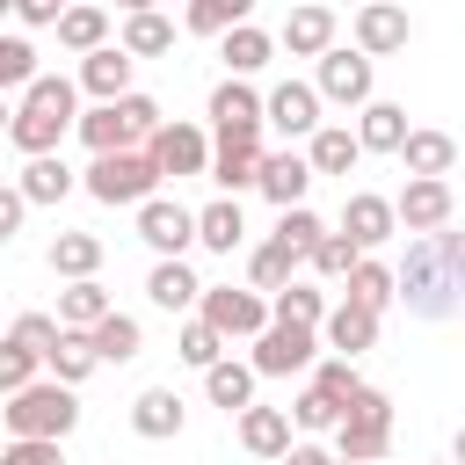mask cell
Listing matches in <instances>:
<instances>
[{
	"mask_svg": "<svg viewBox=\"0 0 465 465\" xmlns=\"http://www.w3.org/2000/svg\"><path fill=\"white\" fill-rule=\"evenodd\" d=\"M465 291V232L436 225L407 247V269H392V298H407V312L421 320H450Z\"/></svg>",
	"mask_w": 465,
	"mask_h": 465,
	"instance_id": "6da1fadb",
	"label": "cell"
},
{
	"mask_svg": "<svg viewBox=\"0 0 465 465\" xmlns=\"http://www.w3.org/2000/svg\"><path fill=\"white\" fill-rule=\"evenodd\" d=\"M73 116H80V87H73L65 73H36V80L22 87L15 116H7V138H15V153H22V160L58 153V145H65V131H73Z\"/></svg>",
	"mask_w": 465,
	"mask_h": 465,
	"instance_id": "7a4b0ae2",
	"label": "cell"
},
{
	"mask_svg": "<svg viewBox=\"0 0 465 465\" xmlns=\"http://www.w3.org/2000/svg\"><path fill=\"white\" fill-rule=\"evenodd\" d=\"M73 131H80L87 153H131V145H145V138L160 131V102L131 87V94H116V102H94L87 116H73Z\"/></svg>",
	"mask_w": 465,
	"mask_h": 465,
	"instance_id": "3957f363",
	"label": "cell"
},
{
	"mask_svg": "<svg viewBox=\"0 0 465 465\" xmlns=\"http://www.w3.org/2000/svg\"><path fill=\"white\" fill-rule=\"evenodd\" d=\"M0 421H7V436L65 443V436H73V421H80V400H73V385H58V378H29L22 392H7Z\"/></svg>",
	"mask_w": 465,
	"mask_h": 465,
	"instance_id": "277c9868",
	"label": "cell"
},
{
	"mask_svg": "<svg viewBox=\"0 0 465 465\" xmlns=\"http://www.w3.org/2000/svg\"><path fill=\"white\" fill-rule=\"evenodd\" d=\"M392 450V400L378 385H356L341 400V421H334V458L341 465H378Z\"/></svg>",
	"mask_w": 465,
	"mask_h": 465,
	"instance_id": "5b68a950",
	"label": "cell"
},
{
	"mask_svg": "<svg viewBox=\"0 0 465 465\" xmlns=\"http://www.w3.org/2000/svg\"><path fill=\"white\" fill-rule=\"evenodd\" d=\"M80 189H87L94 203H109V211H116V203H145V196L160 189V174H153V160L131 145V153H94V160H87V174H80Z\"/></svg>",
	"mask_w": 465,
	"mask_h": 465,
	"instance_id": "8992f818",
	"label": "cell"
},
{
	"mask_svg": "<svg viewBox=\"0 0 465 465\" xmlns=\"http://www.w3.org/2000/svg\"><path fill=\"white\" fill-rule=\"evenodd\" d=\"M196 305H203L196 320H203V327H211L218 341H254V334L269 327V298H262V291H232V283H203V291H196Z\"/></svg>",
	"mask_w": 465,
	"mask_h": 465,
	"instance_id": "52a82bcc",
	"label": "cell"
},
{
	"mask_svg": "<svg viewBox=\"0 0 465 465\" xmlns=\"http://www.w3.org/2000/svg\"><path fill=\"white\" fill-rule=\"evenodd\" d=\"M312 356H320V327H283V320H269V327L254 334L247 371H254V378H291V371H312Z\"/></svg>",
	"mask_w": 465,
	"mask_h": 465,
	"instance_id": "ba28073f",
	"label": "cell"
},
{
	"mask_svg": "<svg viewBox=\"0 0 465 465\" xmlns=\"http://www.w3.org/2000/svg\"><path fill=\"white\" fill-rule=\"evenodd\" d=\"M138 153L153 160V174H160V182H167V174L182 182V174H203V160H211V138H203L196 124H174V116H160V131H153Z\"/></svg>",
	"mask_w": 465,
	"mask_h": 465,
	"instance_id": "9c48e42d",
	"label": "cell"
},
{
	"mask_svg": "<svg viewBox=\"0 0 465 465\" xmlns=\"http://www.w3.org/2000/svg\"><path fill=\"white\" fill-rule=\"evenodd\" d=\"M138 240H145L160 262H182V247H196V211L174 203V196H145V203H138Z\"/></svg>",
	"mask_w": 465,
	"mask_h": 465,
	"instance_id": "30bf717a",
	"label": "cell"
},
{
	"mask_svg": "<svg viewBox=\"0 0 465 465\" xmlns=\"http://www.w3.org/2000/svg\"><path fill=\"white\" fill-rule=\"evenodd\" d=\"M312 94H320V102H341V109H363V102H371V58L327 44V51H320V80H312Z\"/></svg>",
	"mask_w": 465,
	"mask_h": 465,
	"instance_id": "8fae6325",
	"label": "cell"
},
{
	"mask_svg": "<svg viewBox=\"0 0 465 465\" xmlns=\"http://www.w3.org/2000/svg\"><path fill=\"white\" fill-rule=\"evenodd\" d=\"M458 218V196H450V182H429V174H414L400 196H392V225L400 232H436V225H450Z\"/></svg>",
	"mask_w": 465,
	"mask_h": 465,
	"instance_id": "7c38bea8",
	"label": "cell"
},
{
	"mask_svg": "<svg viewBox=\"0 0 465 465\" xmlns=\"http://www.w3.org/2000/svg\"><path fill=\"white\" fill-rule=\"evenodd\" d=\"M254 167H262V131H218L203 174H211L225 196H240V189H254Z\"/></svg>",
	"mask_w": 465,
	"mask_h": 465,
	"instance_id": "4fadbf2b",
	"label": "cell"
},
{
	"mask_svg": "<svg viewBox=\"0 0 465 465\" xmlns=\"http://www.w3.org/2000/svg\"><path fill=\"white\" fill-rule=\"evenodd\" d=\"M262 124H276L283 138H312V131H320V94H312V80H276V87L262 94Z\"/></svg>",
	"mask_w": 465,
	"mask_h": 465,
	"instance_id": "5bb4252c",
	"label": "cell"
},
{
	"mask_svg": "<svg viewBox=\"0 0 465 465\" xmlns=\"http://www.w3.org/2000/svg\"><path fill=\"white\" fill-rule=\"evenodd\" d=\"M407 36H414L407 7H392V0H363V7H356V51H363V58L407 51Z\"/></svg>",
	"mask_w": 465,
	"mask_h": 465,
	"instance_id": "9a60e30c",
	"label": "cell"
},
{
	"mask_svg": "<svg viewBox=\"0 0 465 465\" xmlns=\"http://www.w3.org/2000/svg\"><path fill=\"white\" fill-rule=\"evenodd\" d=\"M400 225H392V196H371V189H356L349 203H341V240L356 247V254H371V247H385Z\"/></svg>",
	"mask_w": 465,
	"mask_h": 465,
	"instance_id": "2e32d148",
	"label": "cell"
},
{
	"mask_svg": "<svg viewBox=\"0 0 465 465\" xmlns=\"http://www.w3.org/2000/svg\"><path fill=\"white\" fill-rule=\"evenodd\" d=\"M254 189L276 203V211H291V203H305V189H312V167H305V153H262V167H254Z\"/></svg>",
	"mask_w": 465,
	"mask_h": 465,
	"instance_id": "e0dca14e",
	"label": "cell"
},
{
	"mask_svg": "<svg viewBox=\"0 0 465 465\" xmlns=\"http://www.w3.org/2000/svg\"><path fill=\"white\" fill-rule=\"evenodd\" d=\"M320 334H327V349H334V356H349V363H356L363 349H378V312H363V305H349V298H341V305H327Z\"/></svg>",
	"mask_w": 465,
	"mask_h": 465,
	"instance_id": "ac0fdd59",
	"label": "cell"
},
{
	"mask_svg": "<svg viewBox=\"0 0 465 465\" xmlns=\"http://www.w3.org/2000/svg\"><path fill=\"white\" fill-rule=\"evenodd\" d=\"M182 392L174 385H145L138 400H131V429L145 436V443H167V436H182Z\"/></svg>",
	"mask_w": 465,
	"mask_h": 465,
	"instance_id": "d6986e66",
	"label": "cell"
},
{
	"mask_svg": "<svg viewBox=\"0 0 465 465\" xmlns=\"http://www.w3.org/2000/svg\"><path fill=\"white\" fill-rule=\"evenodd\" d=\"M73 182H80V174H73L58 153H36V160L15 174V196H22L29 211H36V203H65V196H73Z\"/></svg>",
	"mask_w": 465,
	"mask_h": 465,
	"instance_id": "ffe728a7",
	"label": "cell"
},
{
	"mask_svg": "<svg viewBox=\"0 0 465 465\" xmlns=\"http://www.w3.org/2000/svg\"><path fill=\"white\" fill-rule=\"evenodd\" d=\"M327 44H334V7L305 0V7L283 15V51H291V58H320Z\"/></svg>",
	"mask_w": 465,
	"mask_h": 465,
	"instance_id": "44dd1931",
	"label": "cell"
},
{
	"mask_svg": "<svg viewBox=\"0 0 465 465\" xmlns=\"http://www.w3.org/2000/svg\"><path fill=\"white\" fill-rule=\"evenodd\" d=\"M218 51H225V80H247V73H262V65L276 58V36L254 29V22H240V29L218 36Z\"/></svg>",
	"mask_w": 465,
	"mask_h": 465,
	"instance_id": "7402d4cb",
	"label": "cell"
},
{
	"mask_svg": "<svg viewBox=\"0 0 465 465\" xmlns=\"http://www.w3.org/2000/svg\"><path fill=\"white\" fill-rule=\"evenodd\" d=\"M73 87H87L94 102H116V94H131V58H124L116 44H102V51L80 58V80H73Z\"/></svg>",
	"mask_w": 465,
	"mask_h": 465,
	"instance_id": "603a6c76",
	"label": "cell"
},
{
	"mask_svg": "<svg viewBox=\"0 0 465 465\" xmlns=\"http://www.w3.org/2000/svg\"><path fill=\"white\" fill-rule=\"evenodd\" d=\"M400 138H407V109L371 94L363 116H356V153H400Z\"/></svg>",
	"mask_w": 465,
	"mask_h": 465,
	"instance_id": "cb8c5ba5",
	"label": "cell"
},
{
	"mask_svg": "<svg viewBox=\"0 0 465 465\" xmlns=\"http://www.w3.org/2000/svg\"><path fill=\"white\" fill-rule=\"evenodd\" d=\"M400 160H407V174L443 182V174L458 167V138H450V131H407V138H400Z\"/></svg>",
	"mask_w": 465,
	"mask_h": 465,
	"instance_id": "d4e9b609",
	"label": "cell"
},
{
	"mask_svg": "<svg viewBox=\"0 0 465 465\" xmlns=\"http://www.w3.org/2000/svg\"><path fill=\"white\" fill-rule=\"evenodd\" d=\"M87 341H94V363H131V356L145 349V327H138L131 312H116V305H109V312L87 327Z\"/></svg>",
	"mask_w": 465,
	"mask_h": 465,
	"instance_id": "484cf974",
	"label": "cell"
},
{
	"mask_svg": "<svg viewBox=\"0 0 465 465\" xmlns=\"http://www.w3.org/2000/svg\"><path fill=\"white\" fill-rule=\"evenodd\" d=\"M240 443H247V458H283L291 450V414L283 407H240Z\"/></svg>",
	"mask_w": 465,
	"mask_h": 465,
	"instance_id": "4316f807",
	"label": "cell"
},
{
	"mask_svg": "<svg viewBox=\"0 0 465 465\" xmlns=\"http://www.w3.org/2000/svg\"><path fill=\"white\" fill-rule=\"evenodd\" d=\"M116 51L138 65V58H160V51H174V22L160 15V7H145V15H124V36H116Z\"/></svg>",
	"mask_w": 465,
	"mask_h": 465,
	"instance_id": "83f0119b",
	"label": "cell"
},
{
	"mask_svg": "<svg viewBox=\"0 0 465 465\" xmlns=\"http://www.w3.org/2000/svg\"><path fill=\"white\" fill-rule=\"evenodd\" d=\"M211 124L218 131H262V94L247 80H218L211 87Z\"/></svg>",
	"mask_w": 465,
	"mask_h": 465,
	"instance_id": "f1b7e54d",
	"label": "cell"
},
{
	"mask_svg": "<svg viewBox=\"0 0 465 465\" xmlns=\"http://www.w3.org/2000/svg\"><path fill=\"white\" fill-rule=\"evenodd\" d=\"M356 160H363V153H356V131H349V124H320V131L305 138V167H312V174H349Z\"/></svg>",
	"mask_w": 465,
	"mask_h": 465,
	"instance_id": "f546056e",
	"label": "cell"
},
{
	"mask_svg": "<svg viewBox=\"0 0 465 465\" xmlns=\"http://www.w3.org/2000/svg\"><path fill=\"white\" fill-rule=\"evenodd\" d=\"M240 240H247L240 196H218V203H203V211H196V247H211V254H232Z\"/></svg>",
	"mask_w": 465,
	"mask_h": 465,
	"instance_id": "4dcf8cb0",
	"label": "cell"
},
{
	"mask_svg": "<svg viewBox=\"0 0 465 465\" xmlns=\"http://www.w3.org/2000/svg\"><path fill=\"white\" fill-rule=\"evenodd\" d=\"M51 29H58V44H65V51H80V58L109 44V15H102L94 0H73V7H65V15L51 22Z\"/></svg>",
	"mask_w": 465,
	"mask_h": 465,
	"instance_id": "1f68e13d",
	"label": "cell"
},
{
	"mask_svg": "<svg viewBox=\"0 0 465 465\" xmlns=\"http://www.w3.org/2000/svg\"><path fill=\"white\" fill-rule=\"evenodd\" d=\"M196 291H203V283H196V269H189V262H153V276H145V298H153L160 312H189V305H196Z\"/></svg>",
	"mask_w": 465,
	"mask_h": 465,
	"instance_id": "d6a6232c",
	"label": "cell"
},
{
	"mask_svg": "<svg viewBox=\"0 0 465 465\" xmlns=\"http://www.w3.org/2000/svg\"><path fill=\"white\" fill-rule=\"evenodd\" d=\"M269 320H283V327H320V320H327V291L291 276V283L269 298Z\"/></svg>",
	"mask_w": 465,
	"mask_h": 465,
	"instance_id": "836d02e7",
	"label": "cell"
},
{
	"mask_svg": "<svg viewBox=\"0 0 465 465\" xmlns=\"http://www.w3.org/2000/svg\"><path fill=\"white\" fill-rule=\"evenodd\" d=\"M203 392H211V407L240 414V407H254V371H247V363H232V356H218V363L203 371Z\"/></svg>",
	"mask_w": 465,
	"mask_h": 465,
	"instance_id": "e575fe53",
	"label": "cell"
},
{
	"mask_svg": "<svg viewBox=\"0 0 465 465\" xmlns=\"http://www.w3.org/2000/svg\"><path fill=\"white\" fill-rule=\"evenodd\" d=\"M94 269H102V240H94V232H58V240H51V276L80 283V276H94Z\"/></svg>",
	"mask_w": 465,
	"mask_h": 465,
	"instance_id": "d590c367",
	"label": "cell"
},
{
	"mask_svg": "<svg viewBox=\"0 0 465 465\" xmlns=\"http://www.w3.org/2000/svg\"><path fill=\"white\" fill-rule=\"evenodd\" d=\"M102 312H109V291H102L94 276H80V283H65V291H58V327L87 334V327H94Z\"/></svg>",
	"mask_w": 465,
	"mask_h": 465,
	"instance_id": "8d00e7d4",
	"label": "cell"
},
{
	"mask_svg": "<svg viewBox=\"0 0 465 465\" xmlns=\"http://www.w3.org/2000/svg\"><path fill=\"white\" fill-rule=\"evenodd\" d=\"M44 363H51V378H58V385H80V378H94V341H87V334H73V327H58V341L44 349Z\"/></svg>",
	"mask_w": 465,
	"mask_h": 465,
	"instance_id": "74e56055",
	"label": "cell"
},
{
	"mask_svg": "<svg viewBox=\"0 0 465 465\" xmlns=\"http://www.w3.org/2000/svg\"><path fill=\"white\" fill-rule=\"evenodd\" d=\"M341 283H349V305H363V312H385V305H392V269L371 262V254H356V269H349Z\"/></svg>",
	"mask_w": 465,
	"mask_h": 465,
	"instance_id": "f35d334b",
	"label": "cell"
},
{
	"mask_svg": "<svg viewBox=\"0 0 465 465\" xmlns=\"http://www.w3.org/2000/svg\"><path fill=\"white\" fill-rule=\"evenodd\" d=\"M254 15V0H189V36H225Z\"/></svg>",
	"mask_w": 465,
	"mask_h": 465,
	"instance_id": "ab89813d",
	"label": "cell"
},
{
	"mask_svg": "<svg viewBox=\"0 0 465 465\" xmlns=\"http://www.w3.org/2000/svg\"><path fill=\"white\" fill-rule=\"evenodd\" d=\"M320 232H327V225H320V218H312V211H305V203H291V211H283V218H276V232H269V240H276V247H283V254H298V262H305V254H312V247H320Z\"/></svg>",
	"mask_w": 465,
	"mask_h": 465,
	"instance_id": "60d3db41",
	"label": "cell"
},
{
	"mask_svg": "<svg viewBox=\"0 0 465 465\" xmlns=\"http://www.w3.org/2000/svg\"><path fill=\"white\" fill-rule=\"evenodd\" d=\"M247 276H254V291H283V283L298 276V254H283L276 240H262V247L247 254Z\"/></svg>",
	"mask_w": 465,
	"mask_h": 465,
	"instance_id": "b9f144b4",
	"label": "cell"
},
{
	"mask_svg": "<svg viewBox=\"0 0 465 465\" xmlns=\"http://www.w3.org/2000/svg\"><path fill=\"white\" fill-rule=\"evenodd\" d=\"M36 80V44L29 36H0V94H22Z\"/></svg>",
	"mask_w": 465,
	"mask_h": 465,
	"instance_id": "7bdbcfd3",
	"label": "cell"
},
{
	"mask_svg": "<svg viewBox=\"0 0 465 465\" xmlns=\"http://www.w3.org/2000/svg\"><path fill=\"white\" fill-rule=\"evenodd\" d=\"M174 356H182L189 371H211V363L225 356V341H218V334H211L203 320H182V334H174Z\"/></svg>",
	"mask_w": 465,
	"mask_h": 465,
	"instance_id": "ee69618b",
	"label": "cell"
},
{
	"mask_svg": "<svg viewBox=\"0 0 465 465\" xmlns=\"http://www.w3.org/2000/svg\"><path fill=\"white\" fill-rule=\"evenodd\" d=\"M305 262H312V276H327V283H341V276L356 269V247H349L341 232H320V247H312Z\"/></svg>",
	"mask_w": 465,
	"mask_h": 465,
	"instance_id": "f6af8a7d",
	"label": "cell"
},
{
	"mask_svg": "<svg viewBox=\"0 0 465 465\" xmlns=\"http://www.w3.org/2000/svg\"><path fill=\"white\" fill-rule=\"evenodd\" d=\"M291 421H298V429H312V436H320V429H334V421H341V407H334V400H327V392H320V385H305V392H298V400H291Z\"/></svg>",
	"mask_w": 465,
	"mask_h": 465,
	"instance_id": "bcb514c9",
	"label": "cell"
},
{
	"mask_svg": "<svg viewBox=\"0 0 465 465\" xmlns=\"http://www.w3.org/2000/svg\"><path fill=\"white\" fill-rule=\"evenodd\" d=\"M7 341H15V349H29V356H36V363H44V349H51V341H58V320H51V312H22V320H15V334H7Z\"/></svg>",
	"mask_w": 465,
	"mask_h": 465,
	"instance_id": "7dc6e473",
	"label": "cell"
},
{
	"mask_svg": "<svg viewBox=\"0 0 465 465\" xmlns=\"http://www.w3.org/2000/svg\"><path fill=\"white\" fill-rule=\"evenodd\" d=\"M312 385H320V392H327V400L341 407V400H349V392H356L363 378H356V363H349V356H327V363L312 371Z\"/></svg>",
	"mask_w": 465,
	"mask_h": 465,
	"instance_id": "c3c4849f",
	"label": "cell"
},
{
	"mask_svg": "<svg viewBox=\"0 0 465 465\" xmlns=\"http://www.w3.org/2000/svg\"><path fill=\"white\" fill-rule=\"evenodd\" d=\"M36 371H44V363H36L29 349H15V341H0V392H22V385H29Z\"/></svg>",
	"mask_w": 465,
	"mask_h": 465,
	"instance_id": "681fc988",
	"label": "cell"
},
{
	"mask_svg": "<svg viewBox=\"0 0 465 465\" xmlns=\"http://www.w3.org/2000/svg\"><path fill=\"white\" fill-rule=\"evenodd\" d=\"M0 465H65V458H58V443H44V436H15V443L0 450Z\"/></svg>",
	"mask_w": 465,
	"mask_h": 465,
	"instance_id": "f907efd6",
	"label": "cell"
},
{
	"mask_svg": "<svg viewBox=\"0 0 465 465\" xmlns=\"http://www.w3.org/2000/svg\"><path fill=\"white\" fill-rule=\"evenodd\" d=\"M22 218H29V203L15 196V182H0V247H7L15 232H22Z\"/></svg>",
	"mask_w": 465,
	"mask_h": 465,
	"instance_id": "816d5d0a",
	"label": "cell"
},
{
	"mask_svg": "<svg viewBox=\"0 0 465 465\" xmlns=\"http://www.w3.org/2000/svg\"><path fill=\"white\" fill-rule=\"evenodd\" d=\"M65 15V0H15V22H29V29H51Z\"/></svg>",
	"mask_w": 465,
	"mask_h": 465,
	"instance_id": "f5cc1de1",
	"label": "cell"
},
{
	"mask_svg": "<svg viewBox=\"0 0 465 465\" xmlns=\"http://www.w3.org/2000/svg\"><path fill=\"white\" fill-rule=\"evenodd\" d=\"M276 465H334V450H320V443H291Z\"/></svg>",
	"mask_w": 465,
	"mask_h": 465,
	"instance_id": "db71d44e",
	"label": "cell"
},
{
	"mask_svg": "<svg viewBox=\"0 0 465 465\" xmlns=\"http://www.w3.org/2000/svg\"><path fill=\"white\" fill-rule=\"evenodd\" d=\"M116 7H124V15H145V7H160V0H116Z\"/></svg>",
	"mask_w": 465,
	"mask_h": 465,
	"instance_id": "11a10c76",
	"label": "cell"
},
{
	"mask_svg": "<svg viewBox=\"0 0 465 465\" xmlns=\"http://www.w3.org/2000/svg\"><path fill=\"white\" fill-rule=\"evenodd\" d=\"M7 116H15V109H7V94H0V138H7Z\"/></svg>",
	"mask_w": 465,
	"mask_h": 465,
	"instance_id": "9f6ffc18",
	"label": "cell"
},
{
	"mask_svg": "<svg viewBox=\"0 0 465 465\" xmlns=\"http://www.w3.org/2000/svg\"><path fill=\"white\" fill-rule=\"evenodd\" d=\"M0 15H15V0H0Z\"/></svg>",
	"mask_w": 465,
	"mask_h": 465,
	"instance_id": "6f0895ef",
	"label": "cell"
},
{
	"mask_svg": "<svg viewBox=\"0 0 465 465\" xmlns=\"http://www.w3.org/2000/svg\"><path fill=\"white\" fill-rule=\"evenodd\" d=\"M334 465H341V458H334Z\"/></svg>",
	"mask_w": 465,
	"mask_h": 465,
	"instance_id": "680465c9",
	"label": "cell"
},
{
	"mask_svg": "<svg viewBox=\"0 0 465 465\" xmlns=\"http://www.w3.org/2000/svg\"><path fill=\"white\" fill-rule=\"evenodd\" d=\"M65 7H73V0H65Z\"/></svg>",
	"mask_w": 465,
	"mask_h": 465,
	"instance_id": "91938a15",
	"label": "cell"
}]
</instances>
